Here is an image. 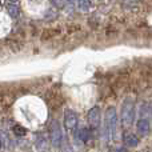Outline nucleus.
Masks as SVG:
<instances>
[{
  "label": "nucleus",
  "mask_w": 152,
  "mask_h": 152,
  "mask_svg": "<svg viewBox=\"0 0 152 152\" xmlns=\"http://www.w3.org/2000/svg\"><path fill=\"white\" fill-rule=\"evenodd\" d=\"M79 137H80L83 142L88 140V131H87V128H81L80 131H79Z\"/></svg>",
  "instance_id": "obj_10"
},
{
  "label": "nucleus",
  "mask_w": 152,
  "mask_h": 152,
  "mask_svg": "<svg viewBox=\"0 0 152 152\" xmlns=\"http://www.w3.org/2000/svg\"><path fill=\"white\" fill-rule=\"evenodd\" d=\"M8 13H10L12 18H16L19 15V8L16 5H8Z\"/></svg>",
  "instance_id": "obj_9"
},
{
  "label": "nucleus",
  "mask_w": 152,
  "mask_h": 152,
  "mask_svg": "<svg viewBox=\"0 0 152 152\" xmlns=\"http://www.w3.org/2000/svg\"><path fill=\"white\" fill-rule=\"evenodd\" d=\"M64 124H66L68 128H75L76 127V116H75V113H72L71 111H67L66 115H64Z\"/></svg>",
  "instance_id": "obj_6"
},
{
  "label": "nucleus",
  "mask_w": 152,
  "mask_h": 152,
  "mask_svg": "<svg viewBox=\"0 0 152 152\" xmlns=\"http://www.w3.org/2000/svg\"><path fill=\"white\" fill-rule=\"evenodd\" d=\"M116 121H118V119H116V111L113 108H110L107 111V113H105V129L112 136H115V134H116Z\"/></svg>",
  "instance_id": "obj_2"
},
{
  "label": "nucleus",
  "mask_w": 152,
  "mask_h": 152,
  "mask_svg": "<svg viewBox=\"0 0 152 152\" xmlns=\"http://www.w3.org/2000/svg\"><path fill=\"white\" fill-rule=\"evenodd\" d=\"M88 121H89V124H91V127L94 129L99 127V124H100V113H99V110H97V108H94V110L89 112Z\"/></svg>",
  "instance_id": "obj_3"
},
{
  "label": "nucleus",
  "mask_w": 152,
  "mask_h": 152,
  "mask_svg": "<svg viewBox=\"0 0 152 152\" xmlns=\"http://www.w3.org/2000/svg\"><path fill=\"white\" fill-rule=\"evenodd\" d=\"M51 139H52V143L55 145H58L59 143H60L61 131H60L59 124H56V123H52V127H51Z\"/></svg>",
  "instance_id": "obj_4"
},
{
  "label": "nucleus",
  "mask_w": 152,
  "mask_h": 152,
  "mask_svg": "<svg viewBox=\"0 0 152 152\" xmlns=\"http://www.w3.org/2000/svg\"><path fill=\"white\" fill-rule=\"evenodd\" d=\"M13 134L15 135H18V136H24V135H26V128H24V127H21V126H15L13 127Z\"/></svg>",
  "instance_id": "obj_8"
},
{
  "label": "nucleus",
  "mask_w": 152,
  "mask_h": 152,
  "mask_svg": "<svg viewBox=\"0 0 152 152\" xmlns=\"http://www.w3.org/2000/svg\"><path fill=\"white\" fill-rule=\"evenodd\" d=\"M135 116V110H134V103L127 100L123 105V111H121V121L124 126H129L132 124Z\"/></svg>",
  "instance_id": "obj_1"
},
{
  "label": "nucleus",
  "mask_w": 152,
  "mask_h": 152,
  "mask_svg": "<svg viewBox=\"0 0 152 152\" xmlns=\"http://www.w3.org/2000/svg\"><path fill=\"white\" fill-rule=\"evenodd\" d=\"M137 132H139V135H142V136H145V135H148V132H150V123H148L147 119H140L139 121H137Z\"/></svg>",
  "instance_id": "obj_5"
},
{
  "label": "nucleus",
  "mask_w": 152,
  "mask_h": 152,
  "mask_svg": "<svg viewBox=\"0 0 152 152\" xmlns=\"http://www.w3.org/2000/svg\"><path fill=\"white\" fill-rule=\"evenodd\" d=\"M124 142H126L127 145H131V147H134V145L139 144V137H137L136 135H134V134H128L126 137H124Z\"/></svg>",
  "instance_id": "obj_7"
}]
</instances>
